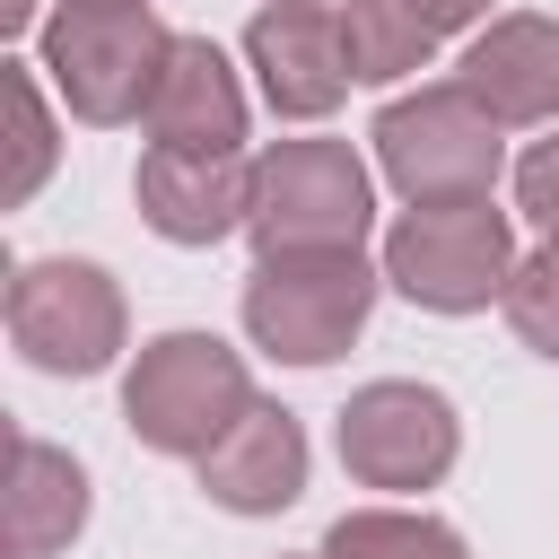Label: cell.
Returning a JSON list of instances; mask_svg holds the SVG:
<instances>
[{
	"instance_id": "obj_1",
	"label": "cell",
	"mask_w": 559,
	"mask_h": 559,
	"mask_svg": "<svg viewBox=\"0 0 559 559\" xmlns=\"http://www.w3.org/2000/svg\"><path fill=\"white\" fill-rule=\"evenodd\" d=\"M253 411V376L218 332H157L122 376V419L148 454H210Z\"/></svg>"
},
{
	"instance_id": "obj_2",
	"label": "cell",
	"mask_w": 559,
	"mask_h": 559,
	"mask_svg": "<svg viewBox=\"0 0 559 559\" xmlns=\"http://www.w3.org/2000/svg\"><path fill=\"white\" fill-rule=\"evenodd\" d=\"M367 218H376V192L349 140H271L253 157L245 236L262 253H358Z\"/></svg>"
},
{
	"instance_id": "obj_3",
	"label": "cell",
	"mask_w": 559,
	"mask_h": 559,
	"mask_svg": "<svg viewBox=\"0 0 559 559\" xmlns=\"http://www.w3.org/2000/svg\"><path fill=\"white\" fill-rule=\"evenodd\" d=\"M376 288L384 271H367L358 253H262L245 280V332L280 367H332L367 332Z\"/></svg>"
},
{
	"instance_id": "obj_4",
	"label": "cell",
	"mask_w": 559,
	"mask_h": 559,
	"mask_svg": "<svg viewBox=\"0 0 559 559\" xmlns=\"http://www.w3.org/2000/svg\"><path fill=\"white\" fill-rule=\"evenodd\" d=\"M376 166L384 183L411 201V210H437V201H489L498 183V122L463 96V87H419V96H393L376 114Z\"/></svg>"
},
{
	"instance_id": "obj_5",
	"label": "cell",
	"mask_w": 559,
	"mask_h": 559,
	"mask_svg": "<svg viewBox=\"0 0 559 559\" xmlns=\"http://www.w3.org/2000/svg\"><path fill=\"white\" fill-rule=\"evenodd\" d=\"M515 262H524L515 227L489 201H437V210L393 218L384 236V280L428 314H480L489 297H507Z\"/></svg>"
},
{
	"instance_id": "obj_6",
	"label": "cell",
	"mask_w": 559,
	"mask_h": 559,
	"mask_svg": "<svg viewBox=\"0 0 559 559\" xmlns=\"http://www.w3.org/2000/svg\"><path fill=\"white\" fill-rule=\"evenodd\" d=\"M175 35L148 9H52L44 17V70L79 122H131L157 96Z\"/></svg>"
},
{
	"instance_id": "obj_7",
	"label": "cell",
	"mask_w": 559,
	"mask_h": 559,
	"mask_svg": "<svg viewBox=\"0 0 559 559\" xmlns=\"http://www.w3.org/2000/svg\"><path fill=\"white\" fill-rule=\"evenodd\" d=\"M463 454V419L437 384L384 376L341 402V463L358 489H437Z\"/></svg>"
},
{
	"instance_id": "obj_8",
	"label": "cell",
	"mask_w": 559,
	"mask_h": 559,
	"mask_svg": "<svg viewBox=\"0 0 559 559\" xmlns=\"http://www.w3.org/2000/svg\"><path fill=\"white\" fill-rule=\"evenodd\" d=\"M9 341L44 376H105L122 349V288L96 262H26L9 280Z\"/></svg>"
},
{
	"instance_id": "obj_9",
	"label": "cell",
	"mask_w": 559,
	"mask_h": 559,
	"mask_svg": "<svg viewBox=\"0 0 559 559\" xmlns=\"http://www.w3.org/2000/svg\"><path fill=\"white\" fill-rule=\"evenodd\" d=\"M245 61L271 96V114L288 122H323L341 96H349V44H341V9L323 0H288V9H262L245 26Z\"/></svg>"
},
{
	"instance_id": "obj_10",
	"label": "cell",
	"mask_w": 559,
	"mask_h": 559,
	"mask_svg": "<svg viewBox=\"0 0 559 559\" xmlns=\"http://www.w3.org/2000/svg\"><path fill=\"white\" fill-rule=\"evenodd\" d=\"M131 192H140V218L166 245H218L253 218V166L236 148H218V157L210 148H148Z\"/></svg>"
},
{
	"instance_id": "obj_11",
	"label": "cell",
	"mask_w": 559,
	"mask_h": 559,
	"mask_svg": "<svg viewBox=\"0 0 559 559\" xmlns=\"http://www.w3.org/2000/svg\"><path fill=\"white\" fill-rule=\"evenodd\" d=\"M498 131L559 122V17H489L454 79Z\"/></svg>"
},
{
	"instance_id": "obj_12",
	"label": "cell",
	"mask_w": 559,
	"mask_h": 559,
	"mask_svg": "<svg viewBox=\"0 0 559 559\" xmlns=\"http://www.w3.org/2000/svg\"><path fill=\"white\" fill-rule=\"evenodd\" d=\"M201 489H210L227 515H280V507H297V489H306V428H297V411L253 402V411L201 454Z\"/></svg>"
},
{
	"instance_id": "obj_13",
	"label": "cell",
	"mask_w": 559,
	"mask_h": 559,
	"mask_svg": "<svg viewBox=\"0 0 559 559\" xmlns=\"http://www.w3.org/2000/svg\"><path fill=\"white\" fill-rule=\"evenodd\" d=\"M148 140L157 148H236L245 140V87L227 70V52L210 35H175L166 70H157V96H148Z\"/></svg>"
},
{
	"instance_id": "obj_14",
	"label": "cell",
	"mask_w": 559,
	"mask_h": 559,
	"mask_svg": "<svg viewBox=\"0 0 559 559\" xmlns=\"http://www.w3.org/2000/svg\"><path fill=\"white\" fill-rule=\"evenodd\" d=\"M87 524V472L44 445V437H17L9 445V559H52L70 550Z\"/></svg>"
},
{
	"instance_id": "obj_15",
	"label": "cell",
	"mask_w": 559,
	"mask_h": 559,
	"mask_svg": "<svg viewBox=\"0 0 559 559\" xmlns=\"http://www.w3.org/2000/svg\"><path fill=\"white\" fill-rule=\"evenodd\" d=\"M332 9H341V44H349V70H358L367 87L428 70V61H437V44L454 35L445 0H332Z\"/></svg>"
},
{
	"instance_id": "obj_16",
	"label": "cell",
	"mask_w": 559,
	"mask_h": 559,
	"mask_svg": "<svg viewBox=\"0 0 559 559\" xmlns=\"http://www.w3.org/2000/svg\"><path fill=\"white\" fill-rule=\"evenodd\" d=\"M323 559H472L454 524L411 515V507H358L323 533Z\"/></svg>"
},
{
	"instance_id": "obj_17",
	"label": "cell",
	"mask_w": 559,
	"mask_h": 559,
	"mask_svg": "<svg viewBox=\"0 0 559 559\" xmlns=\"http://www.w3.org/2000/svg\"><path fill=\"white\" fill-rule=\"evenodd\" d=\"M498 306H507V323H515V341H524L533 358H559V245L524 253Z\"/></svg>"
},
{
	"instance_id": "obj_18",
	"label": "cell",
	"mask_w": 559,
	"mask_h": 559,
	"mask_svg": "<svg viewBox=\"0 0 559 559\" xmlns=\"http://www.w3.org/2000/svg\"><path fill=\"white\" fill-rule=\"evenodd\" d=\"M9 105H17V148H9V201H35V183L52 175V114H44V87L26 61H9Z\"/></svg>"
},
{
	"instance_id": "obj_19",
	"label": "cell",
	"mask_w": 559,
	"mask_h": 559,
	"mask_svg": "<svg viewBox=\"0 0 559 559\" xmlns=\"http://www.w3.org/2000/svg\"><path fill=\"white\" fill-rule=\"evenodd\" d=\"M515 210L542 227V245H559V140H533L515 166Z\"/></svg>"
},
{
	"instance_id": "obj_20",
	"label": "cell",
	"mask_w": 559,
	"mask_h": 559,
	"mask_svg": "<svg viewBox=\"0 0 559 559\" xmlns=\"http://www.w3.org/2000/svg\"><path fill=\"white\" fill-rule=\"evenodd\" d=\"M480 9H489V0H445V17H454V26H472Z\"/></svg>"
},
{
	"instance_id": "obj_21",
	"label": "cell",
	"mask_w": 559,
	"mask_h": 559,
	"mask_svg": "<svg viewBox=\"0 0 559 559\" xmlns=\"http://www.w3.org/2000/svg\"><path fill=\"white\" fill-rule=\"evenodd\" d=\"M61 9H148V0H61Z\"/></svg>"
},
{
	"instance_id": "obj_22",
	"label": "cell",
	"mask_w": 559,
	"mask_h": 559,
	"mask_svg": "<svg viewBox=\"0 0 559 559\" xmlns=\"http://www.w3.org/2000/svg\"><path fill=\"white\" fill-rule=\"evenodd\" d=\"M262 9H288V0H262Z\"/></svg>"
},
{
	"instance_id": "obj_23",
	"label": "cell",
	"mask_w": 559,
	"mask_h": 559,
	"mask_svg": "<svg viewBox=\"0 0 559 559\" xmlns=\"http://www.w3.org/2000/svg\"><path fill=\"white\" fill-rule=\"evenodd\" d=\"M314 559H323V550H314Z\"/></svg>"
}]
</instances>
